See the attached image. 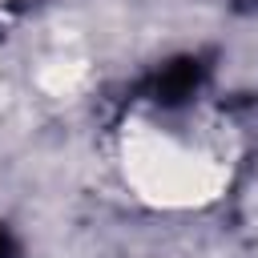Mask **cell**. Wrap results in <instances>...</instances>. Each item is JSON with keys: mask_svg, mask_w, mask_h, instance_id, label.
<instances>
[{"mask_svg": "<svg viewBox=\"0 0 258 258\" xmlns=\"http://www.w3.org/2000/svg\"><path fill=\"white\" fill-rule=\"evenodd\" d=\"M8 254H12V242H8V234L0 230V258H8Z\"/></svg>", "mask_w": 258, "mask_h": 258, "instance_id": "1", "label": "cell"}]
</instances>
